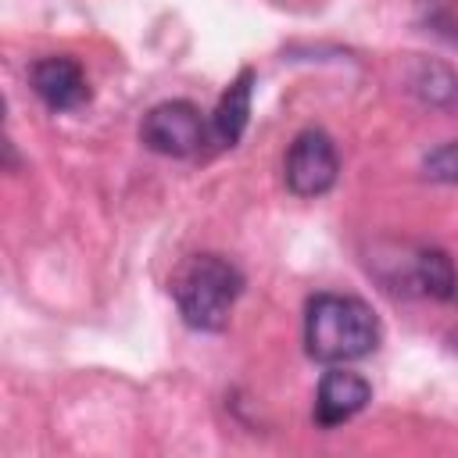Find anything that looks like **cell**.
Segmentation results:
<instances>
[{
  "label": "cell",
  "instance_id": "cell-1",
  "mask_svg": "<svg viewBox=\"0 0 458 458\" xmlns=\"http://www.w3.org/2000/svg\"><path fill=\"white\" fill-rule=\"evenodd\" d=\"M376 311L351 293H315L304 311V347L322 365H347L379 347Z\"/></svg>",
  "mask_w": 458,
  "mask_h": 458
},
{
  "label": "cell",
  "instance_id": "cell-2",
  "mask_svg": "<svg viewBox=\"0 0 458 458\" xmlns=\"http://www.w3.org/2000/svg\"><path fill=\"white\" fill-rule=\"evenodd\" d=\"M240 293H243V276L222 254H193L179 265L172 279V297L182 322L204 333L225 329Z\"/></svg>",
  "mask_w": 458,
  "mask_h": 458
},
{
  "label": "cell",
  "instance_id": "cell-3",
  "mask_svg": "<svg viewBox=\"0 0 458 458\" xmlns=\"http://www.w3.org/2000/svg\"><path fill=\"white\" fill-rule=\"evenodd\" d=\"M140 140L154 154L190 157L211 140V122H204V114L190 100H165L143 114Z\"/></svg>",
  "mask_w": 458,
  "mask_h": 458
},
{
  "label": "cell",
  "instance_id": "cell-4",
  "mask_svg": "<svg viewBox=\"0 0 458 458\" xmlns=\"http://www.w3.org/2000/svg\"><path fill=\"white\" fill-rule=\"evenodd\" d=\"M283 175H286L290 193H297V197L329 193L340 175V154H336V143L329 140V132H322V129L297 132L286 150Z\"/></svg>",
  "mask_w": 458,
  "mask_h": 458
},
{
  "label": "cell",
  "instance_id": "cell-5",
  "mask_svg": "<svg viewBox=\"0 0 458 458\" xmlns=\"http://www.w3.org/2000/svg\"><path fill=\"white\" fill-rule=\"evenodd\" d=\"M29 82H32V93L50 111H75L89 97V86H86V75H82L79 61H72L64 54L36 61L32 72H29Z\"/></svg>",
  "mask_w": 458,
  "mask_h": 458
},
{
  "label": "cell",
  "instance_id": "cell-6",
  "mask_svg": "<svg viewBox=\"0 0 458 458\" xmlns=\"http://www.w3.org/2000/svg\"><path fill=\"white\" fill-rule=\"evenodd\" d=\"M369 401H372V386L358 372L329 369L318 383V394H315V422L333 429V426L354 419Z\"/></svg>",
  "mask_w": 458,
  "mask_h": 458
},
{
  "label": "cell",
  "instance_id": "cell-7",
  "mask_svg": "<svg viewBox=\"0 0 458 458\" xmlns=\"http://www.w3.org/2000/svg\"><path fill=\"white\" fill-rule=\"evenodd\" d=\"M250 97H254V72L240 68V75L225 86V93L211 114V140L218 147H233L243 136L247 118H250Z\"/></svg>",
  "mask_w": 458,
  "mask_h": 458
},
{
  "label": "cell",
  "instance_id": "cell-8",
  "mask_svg": "<svg viewBox=\"0 0 458 458\" xmlns=\"http://www.w3.org/2000/svg\"><path fill=\"white\" fill-rule=\"evenodd\" d=\"M411 283H415L426 297H437V301L458 297V268H454V261H451L444 250H437V247L419 250V258H415V265H411Z\"/></svg>",
  "mask_w": 458,
  "mask_h": 458
},
{
  "label": "cell",
  "instance_id": "cell-9",
  "mask_svg": "<svg viewBox=\"0 0 458 458\" xmlns=\"http://www.w3.org/2000/svg\"><path fill=\"white\" fill-rule=\"evenodd\" d=\"M422 168H426V175L437 179V182H458V140H451V143L429 150L426 161H422Z\"/></svg>",
  "mask_w": 458,
  "mask_h": 458
},
{
  "label": "cell",
  "instance_id": "cell-10",
  "mask_svg": "<svg viewBox=\"0 0 458 458\" xmlns=\"http://www.w3.org/2000/svg\"><path fill=\"white\" fill-rule=\"evenodd\" d=\"M447 344H451V351H454V354H458V326H454V329H451V333H447Z\"/></svg>",
  "mask_w": 458,
  "mask_h": 458
}]
</instances>
